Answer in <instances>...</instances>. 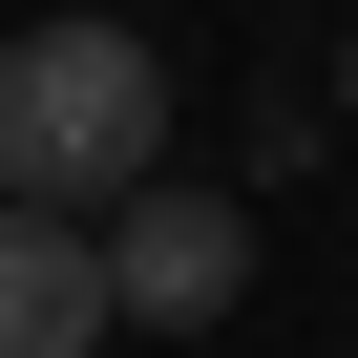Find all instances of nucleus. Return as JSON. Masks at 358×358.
<instances>
[{"label": "nucleus", "mask_w": 358, "mask_h": 358, "mask_svg": "<svg viewBox=\"0 0 358 358\" xmlns=\"http://www.w3.org/2000/svg\"><path fill=\"white\" fill-rule=\"evenodd\" d=\"M169 169V64L127 43V22H22L0 43V211H127Z\"/></svg>", "instance_id": "f257e3e1"}, {"label": "nucleus", "mask_w": 358, "mask_h": 358, "mask_svg": "<svg viewBox=\"0 0 358 358\" xmlns=\"http://www.w3.org/2000/svg\"><path fill=\"white\" fill-rule=\"evenodd\" d=\"M85 253H106V316H148V337H211V316L253 295V211H232V190H169V169H148Z\"/></svg>", "instance_id": "f03ea898"}, {"label": "nucleus", "mask_w": 358, "mask_h": 358, "mask_svg": "<svg viewBox=\"0 0 358 358\" xmlns=\"http://www.w3.org/2000/svg\"><path fill=\"white\" fill-rule=\"evenodd\" d=\"M0 358H106V253H85V211H0Z\"/></svg>", "instance_id": "7ed1b4c3"}, {"label": "nucleus", "mask_w": 358, "mask_h": 358, "mask_svg": "<svg viewBox=\"0 0 358 358\" xmlns=\"http://www.w3.org/2000/svg\"><path fill=\"white\" fill-rule=\"evenodd\" d=\"M337 106H358V64H337Z\"/></svg>", "instance_id": "20e7f679"}]
</instances>
